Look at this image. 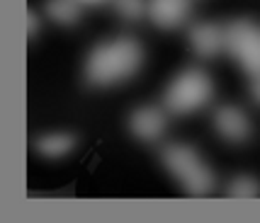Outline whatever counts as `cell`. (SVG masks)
Masks as SVG:
<instances>
[{
    "instance_id": "6da1fadb",
    "label": "cell",
    "mask_w": 260,
    "mask_h": 223,
    "mask_svg": "<svg viewBox=\"0 0 260 223\" xmlns=\"http://www.w3.org/2000/svg\"><path fill=\"white\" fill-rule=\"evenodd\" d=\"M144 63V49L129 36H117L95 46L85 61V78L90 85L105 88L132 78Z\"/></svg>"
},
{
    "instance_id": "7a4b0ae2",
    "label": "cell",
    "mask_w": 260,
    "mask_h": 223,
    "mask_svg": "<svg viewBox=\"0 0 260 223\" xmlns=\"http://www.w3.org/2000/svg\"><path fill=\"white\" fill-rule=\"evenodd\" d=\"M212 95H214L212 78L200 68H187L168 85L163 102L173 114H192L202 109L212 100Z\"/></svg>"
},
{
    "instance_id": "3957f363",
    "label": "cell",
    "mask_w": 260,
    "mask_h": 223,
    "mask_svg": "<svg viewBox=\"0 0 260 223\" xmlns=\"http://www.w3.org/2000/svg\"><path fill=\"white\" fill-rule=\"evenodd\" d=\"M163 163L170 172L182 182V187L192 194H207V192L214 187V175L209 165L204 163L200 153L192 151L190 145L182 143H173L163 148Z\"/></svg>"
},
{
    "instance_id": "277c9868",
    "label": "cell",
    "mask_w": 260,
    "mask_h": 223,
    "mask_svg": "<svg viewBox=\"0 0 260 223\" xmlns=\"http://www.w3.org/2000/svg\"><path fill=\"white\" fill-rule=\"evenodd\" d=\"M226 49L250 76H260V24L238 20L226 27Z\"/></svg>"
},
{
    "instance_id": "5b68a950",
    "label": "cell",
    "mask_w": 260,
    "mask_h": 223,
    "mask_svg": "<svg viewBox=\"0 0 260 223\" xmlns=\"http://www.w3.org/2000/svg\"><path fill=\"white\" fill-rule=\"evenodd\" d=\"M214 126L216 131L224 136L231 143H243L250 138V119L246 117V112L234 107V104H226V107H219L214 114Z\"/></svg>"
},
{
    "instance_id": "8992f818",
    "label": "cell",
    "mask_w": 260,
    "mask_h": 223,
    "mask_svg": "<svg viewBox=\"0 0 260 223\" xmlns=\"http://www.w3.org/2000/svg\"><path fill=\"white\" fill-rule=\"evenodd\" d=\"M148 17L163 29L180 27L190 15V0H148Z\"/></svg>"
},
{
    "instance_id": "52a82bcc",
    "label": "cell",
    "mask_w": 260,
    "mask_h": 223,
    "mask_svg": "<svg viewBox=\"0 0 260 223\" xmlns=\"http://www.w3.org/2000/svg\"><path fill=\"white\" fill-rule=\"evenodd\" d=\"M190 42H192V49L197 56L212 58L221 49H226V29H221L219 24L212 22L194 24L192 32H190Z\"/></svg>"
},
{
    "instance_id": "ba28073f",
    "label": "cell",
    "mask_w": 260,
    "mask_h": 223,
    "mask_svg": "<svg viewBox=\"0 0 260 223\" xmlns=\"http://www.w3.org/2000/svg\"><path fill=\"white\" fill-rule=\"evenodd\" d=\"M129 126L141 141H158L166 131V114L160 107H141L132 114Z\"/></svg>"
},
{
    "instance_id": "9c48e42d",
    "label": "cell",
    "mask_w": 260,
    "mask_h": 223,
    "mask_svg": "<svg viewBox=\"0 0 260 223\" xmlns=\"http://www.w3.org/2000/svg\"><path fill=\"white\" fill-rule=\"evenodd\" d=\"M76 145V138L68 134H46L37 141V151L46 158H61L71 153Z\"/></svg>"
},
{
    "instance_id": "30bf717a",
    "label": "cell",
    "mask_w": 260,
    "mask_h": 223,
    "mask_svg": "<svg viewBox=\"0 0 260 223\" xmlns=\"http://www.w3.org/2000/svg\"><path fill=\"white\" fill-rule=\"evenodd\" d=\"M46 10L51 20L58 24H73L80 17V3L78 0H49Z\"/></svg>"
},
{
    "instance_id": "8fae6325",
    "label": "cell",
    "mask_w": 260,
    "mask_h": 223,
    "mask_svg": "<svg viewBox=\"0 0 260 223\" xmlns=\"http://www.w3.org/2000/svg\"><path fill=\"white\" fill-rule=\"evenodd\" d=\"M146 5L144 0H114V8L117 12L126 17V20H136V17H141L144 12H146Z\"/></svg>"
},
{
    "instance_id": "7c38bea8",
    "label": "cell",
    "mask_w": 260,
    "mask_h": 223,
    "mask_svg": "<svg viewBox=\"0 0 260 223\" xmlns=\"http://www.w3.org/2000/svg\"><path fill=\"white\" fill-rule=\"evenodd\" d=\"M229 192L234 197H253V194H258V182L253 177H236L231 182Z\"/></svg>"
},
{
    "instance_id": "4fadbf2b",
    "label": "cell",
    "mask_w": 260,
    "mask_h": 223,
    "mask_svg": "<svg viewBox=\"0 0 260 223\" xmlns=\"http://www.w3.org/2000/svg\"><path fill=\"white\" fill-rule=\"evenodd\" d=\"M250 95H253V100L260 104V76H253V83H250Z\"/></svg>"
},
{
    "instance_id": "5bb4252c",
    "label": "cell",
    "mask_w": 260,
    "mask_h": 223,
    "mask_svg": "<svg viewBox=\"0 0 260 223\" xmlns=\"http://www.w3.org/2000/svg\"><path fill=\"white\" fill-rule=\"evenodd\" d=\"M80 5H100V3H107V0H78Z\"/></svg>"
}]
</instances>
